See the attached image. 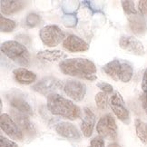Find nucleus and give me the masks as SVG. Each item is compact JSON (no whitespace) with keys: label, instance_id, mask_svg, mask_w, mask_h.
<instances>
[{"label":"nucleus","instance_id":"1","mask_svg":"<svg viewBox=\"0 0 147 147\" xmlns=\"http://www.w3.org/2000/svg\"><path fill=\"white\" fill-rule=\"evenodd\" d=\"M59 68L65 75L86 79L88 81L96 80V66L86 58H69L60 62Z\"/></svg>","mask_w":147,"mask_h":147},{"label":"nucleus","instance_id":"2","mask_svg":"<svg viewBox=\"0 0 147 147\" xmlns=\"http://www.w3.org/2000/svg\"><path fill=\"white\" fill-rule=\"evenodd\" d=\"M47 106L52 115L64 117L68 120H76L81 116L80 108L73 102L58 94L48 95Z\"/></svg>","mask_w":147,"mask_h":147},{"label":"nucleus","instance_id":"3","mask_svg":"<svg viewBox=\"0 0 147 147\" xmlns=\"http://www.w3.org/2000/svg\"><path fill=\"white\" fill-rule=\"evenodd\" d=\"M1 52L16 64L27 66L30 63V54L27 48L18 41H7L1 45Z\"/></svg>","mask_w":147,"mask_h":147},{"label":"nucleus","instance_id":"4","mask_svg":"<svg viewBox=\"0 0 147 147\" xmlns=\"http://www.w3.org/2000/svg\"><path fill=\"white\" fill-rule=\"evenodd\" d=\"M39 36L45 46L49 47H55L61 42H64L65 34L58 26L48 25L41 28Z\"/></svg>","mask_w":147,"mask_h":147},{"label":"nucleus","instance_id":"5","mask_svg":"<svg viewBox=\"0 0 147 147\" xmlns=\"http://www.w3.org/2000/svg\"><path fill=\"white\" fill-rule=\"evenodd\" d=\"M65 84L60 79L54 76H47L41 79L38 83L34 84L32 89L43 95L48 96L50 94H57L60 90L64 89Z\"/></svg>","mask_w":147,"mask_h":147},{"label":"nucleus","instance_id":"6","mask_svg":"<svg viewBox=\"0 0 147 147\" xmlns=\"http://www.w3.org/2000/svg\"><path fill=\"white\" fill-rule=\"evenodd\" d=\"M96 131L101 137L115 140L117 138V124L115 118L111 115L102 116L97 123Z\"/></svg>","mask_w":147,"mask_h":147},{"label":"nucleus","instance_id":"7","mask_svg":"<svg viewBox=\"0 0 147 147\" xmlns=\"http://www.w3.org/2000/svg\"><path fill=\"white\" fill-rule=\"evenodd\" d=\"M109 105L116 117L123 123L128 124L130 123V114L128 109L125 107V104L122 95L115 92L109 99Z\"/></svg>","mask_w":147,"mask_h":147},{"label":"nucleus","instance_id":"8","mask_svg":"<svg viewBox=\"0 0 147 147\" xmlns=\"http://www.w3.org/2000/svg\"><path fill=\"white\" fill-rule=\"evenodd\" d=\"M64 92L68 97L74 101L81 102L86 94V84L78 80H67L64 86Z\"/></svg>","mask_w":147,"mask_h":147},{"label":"nucleus","instance_id":"9","mask_svg":"<svg viewBox=\"0 0 147 147\" xmlns=\"http://www.w3.org/2000/svg\"><path fill=\"white\" fill-rule=\"evenodd\" d=\"M0 125H1L2 131L7 134L9 137L18 141L23 140L24 134L22 133L18 124L13 120V118L10 117L7 114H1Z\"/></svg>","mask_w":147,"mask_h":147},{"label":"nucleus","instance_id":"10","mask_svg":"<svg viewBox=\"0 0 147 147\" xmlns=\"http://www.w3.org/2000/svg\"><path fill=\"white\" fill-rule=\"evenodd\" d=\"M7 99L9 105L14 107L18 112L26 115H33V109L28 102L24 98V96L20 93L11 92L7 94Z\"/></svg>","mask_w":147,"mask_h":147},{"label":"nucleus","instance_id":"11","mask_svg":"<svg viewBox=\"0 0 147 147\" xmlns=\"http://www.w3.org/2000/svg\"><path fill=\"white\" fill-rule=\"evenodd\" d=\"M119 46L122 49L135 55L141 56L145 54L144 45L134 36H122L119 40Z\"/></svg>","mask_w":147,"mask_h":147},{"label":"nucleus","instance_id":"12","mask_svg":"<svg viewBox=\"0 0 147 147\" xmlns=\"http://www.w3.org/2000/svg\"><path fill=\"white\" fill-rule=\"evenodd\" d=\"M55 132L57 133L62 137L77 141L81 139V134L77 130V128L71 123L67 122H62L57 123L55 126Z\"/></svg>","mask_w":147,"mask_h":147},{"label":"nucleus","instance_id":"13","mask_svg":"<svg viewBox=\"0 0 147 147\" xmlns=\"http://www.w3.org/2000/svg\"><path fill=\"white\" fill-rule=\"evenodd\" d=\"M63 47L73 53L86 52L89 49V45L79 36L70 35L64 40Z\"/></svg>","mask_w":147,"mask_h":147},{"label":"nucleus","instance_id":"14","mask_svg":"<svg viewBox=\"0 0 147 147\" xmlns=\"http://www.w3.org/2000/svg\"><path fill=\"white\" fill-rule=\"evenodd\" d=\"M13 113V120L18 124V126L22 131L29 136H32L36 134V129L34 124L31 123L29 118L26 115L21 114L19 112H12Z\"/></svg>","mask_w":147,"mask_h":147},{"label":"nucleus","instance_id":"15","mask_svg":"<svg viewBox=\"0 0 147 147\" xmlns=\"http://www.w3.org/2000/svg\"><path fill=\"white\" fill-rule=\"evenodd\" d=\"M84 116L81 123V131L86 137H90L94 131L95 123V115L88 107H84Z\"/></svg>","mask_w":147,"mask_h":147},{"label":"nucleus","instance_id":"16","mask_svg":"<svg viewBox=\"0 0 147 147\" xmlns=\"http://www.w3.org/2000/svg\"><path fill=\"white\" fill-rule=\"evenodd\" d=\"M13 76L16 82L21 84H24V86L33 84L36 79V75L35 73L23 68V67L15 69L13 71Z\"/></svg>","mask_w":147,"mask_h":147},{"label":"nucleus","instance_id":"17","mask_svg":"<svg viewBox=\"0 0 147 147\" xmlns=\"http://www.w3.org/2000/svg\"><path fill=\"white\" fill-rule=\"evenodd\" d=\"M36 56L41 61L48 62V63H55V62L65 58L67 55L60 50H44L38 52Z\"/></svg>","mask_w":147,"mask_h":147},{"label":"nucleus","instance_id":"18","mask_svg":"<svg viewBox=\"0 0 147 147\" xmlns=\"http://www.w3.org/2000/svg\"><path fill=\"white\" fill-rule=\"evenodd\" d=\"M1 12L5 15H12L23 9L26 2L18 0H1Z\"/></svg>","mask_w":147,"mask_h":147},{"label":"nucleus","instance_id":"19","mask_svg":"<svg viewBox=\"0 0 147 147\" xmlns=\"http://www.w3.org/2000/svg\"><path fill=\"white\" fill-rule=\"evenodd\" d=\"M121 68H122V62L117 59H115L113 61H110L109 63L105 64L102 67V70H103V72L105 75L110 76L113 80L120 81Z\"/></svg>","mask_w":147,"mask_h":147},{"label":"nucleus","instance_id":"20","mask_svg":"<svg viewBox=\"0 0 147 147\" xmlns=\"http://www.w3.org/2000/svg\"><path fill=\"white\" fill-rule=\"evenodd\" d=\"M129 25L132 31L137 34V35L144 34L146 28V23L144 18V16L139 13L129 16Z\"/></svg>","mask_w":147,"mask_h":147},{"label":"nucleus","instance_id":"21","mask_svg":"<svg viewBox=\"0 0 147 147\" xmlns=\"http://www.w3.org/2000/svg\"><path fill=\"white\" fill-rule=\"evenodd\" d=\"M133 66L127 62H122V68L120 74V81L123 83H128L133 77Z\"/></svg>","mask_w":147,"mask_h":147},{"label":"nucleus","instance_id":"22","mask_svg":"<svg viewBox=\"0 0 147 147\" xmlns=\"http://www.w3.org/2000/svg\"><path fill=\"white\" fill-rule=\"evenodd\" d=\"M135 131L138 138L144 144H147V124L140 119L135 120Z\"/></svg>","mask_w":147,"mask_h":147},{"label":"nucleus","instance_id":"23","mask_svg":"<svg viewBox=\"0 0 147 147\" xmlns=\"http://www.w3.org/2000/svg\"><path fill=\"white\" fill-rule=\"evenodd\" d=\"M16 26V24L14 20L4 18L3 16H0V30H1V32H5V33L12 32L14 31Z\"/></svg>","mask_w":147,"mask_h":147},{"label":"nucleus","instance_id":"24","mask_svg":"<svg viewBox=\"0 0 147 147\" xmlns=\"http://www.w3.org/2000/svg\"><path fill=\"white\" fill-rule=\"evenodd\" d=\"M95 104H96V106L98 107L99 109L104 110L105 109L107 105H108L109 103V99L107 94L104 92L98 93L96 95H95Z\"/></svg>","mask_w":147,"mask_h":147},{"label":"nucleus","instance_id":"25","mask_svg":"<svg viewBox=\"0 0 147 147\" xmlns=\"http://www.w3.org/2000/svg\"><path fill=\"white\" fill-rule=\"evenodd\" d=\"M41 23L40 16L36 13H30L28 14L26 18V24L28 27H36Z\"/></svg>","mask_w":147,"mask_h":147},{"label":"nucleus","instance_id":"26","mask_svg":"<svg viewBox=\"0 0 147 147\" xmlns=\"http://www.w3.org/2000/svg\"><path fill=\"white\" fill-rule=\"evenodd\" d=\"M122 7H123L124 13H125L126 15H128L129 16L138 14L137 10L135 9L134 1H130V0H123V1H122Z\"/></svg>","mask_w":147,"mask_h":147},{"label":"nucleus","instance_id":"27","mask_svg":"<svg viewBox=\"0 0 147 147\" xmlns=\"http://www.w3.org/2000/svg\"><path fill=\"white\" fill-rule=\"evenodd\" d=\"M63 24L66 27H75L77 24V19L76 16L71 14V15H65L63 18Z\"/></svg>","mask_w":147,"mask_h":147},{"label":"nucleus","instance_id":"28","mask_svg":"<svg viewBox=\"0 0 147 147\" xmlns=\"http://www.w3.org/2000/svg\"><path fill=\"white\" fill-rule=\"evenodd\" d=\"M0 146L1 147H18V145L14 141L9 140L7 137H4L3 135L0 136Z\"/></svg>","mask_w":147,"mask_h":147},{"label":"nucleus","instance_id":"29","mask_svg":"<svg viewBox=\"0 0 147 147\" xmlns=\"http://www.w3.org/2000/svg\"><path fill=\"white\" fill-rule=\"evenodd\" d=\"M96 86L98 88H100L102 91L105 94H109V93H112L113 91H114V88H113V86H111V84L108 83H105V82H99L96 84Z\"/></svg>","mask_w":147,"mask_h":147},{"label":"nucleus","instance_id":"30","mask_svg":"<svg viewBox=\"0 0 147 147\" xmlns=\"http://www.w3.org/2000/svg\"><path fill=\"white\" fill-rule=\"evenodd\" d=\"M88 147H105L104 138L101 136L94 137L91 142H90V145Z\"/></svg>","mask_w":147,"mask_h":147},{"label":"nucleus","instance_id":"31","mask_svg":"<svg viewBox=\"0 0 147 147\" xmlns=\"http://www.w3.org/2000/svg\"><path fill=\"white\" fill-rule=\"evenodd\" d=\"M138 9L141 15L144 16L147 14V0H141L138 2Z\"/></svg>","mask_w":147,"mask_h":147},{"label":"nucleus","instance_id":"32","mask_svg":"<svg viewBox=\"0 0 147 147\" xmlns=\"http://www.w3.org/2000/svg\"><path fill=\"white\" fill-rule=\"evenodd\" d=\"M141 86H142V89L144 93L147 94V68L145 69L144 76H143V79H142V84H141Z\"/></svg>","mask_w":147,"mask_h":147},{"label":"nucleus","instance_id":"33","mask_svg":"<svg viewBox=\"0 0 147 147\" xmlns=\"http://www.w3.org/2000/svg\"><path fill=\"white\" fill-rule=\"evenodd\" d=\"M141 102H142L143 108L147 115V94L144 93L142 95H141Z\"/></svg>","mask_w":147,"mask_h":147},{"label":"nucleus","instance_id":"34","mask_svg":"<svg viewBox=\"0 0 147 147\" xmlns=\"http://www.w3.org/2000/svg\"><path fill=\"white\" fill-rule=\"evenodd\" d=\"M108 147H121V146L116 143H113V144H110L108 145Z\"/></svg>","mask_w":147,"mask_h":147}]
</instances>
